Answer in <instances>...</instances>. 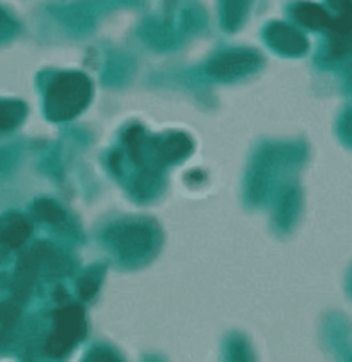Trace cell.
I'll list each match as a JSON object with an SVG mask.
<instances>
[{
	"label": "cell",
	"instance_id": "ba28073f",
	"mask_svg": "<svg viewBox=\"0 0 352 362\" xmlns=\"http://www.w3.org/2000/svg\"><path fill=\"white\" fill-rule=\"evenodd\" d=\"M121 238H123L121 240V250H123V252L130 250L132 245H135V250H144L148 249L149 245V235L144 229L128 228Z\"/></svg>",
	"mask_w": 352,
	"mask_h": 362
},
{
	"label": "cell",
	"instance_id": "30bf717a",
	"mask_svg": "<svg viewBox=\"0 0 352 362\" xmlns=\"http://www.w3.org/2000/svg\"><path fill=\"white\" fill-rule=\"evenodd\" d=\"M38 215L41 218H45V221L50 222L61 221L62 218V211L52 201H41V203H38Z\"/></svg>",
	"mask_w": 352,
	"mask_h": 362
},
{
	"label": "cell",
	"instance_id": "4fadbf2b",
	"mask_svg": "<svg viewBox=\"0 0 352 362\" xmlns=\"http://www.w3.org/2000/svg\"><path fill=\"white\" fill-rule=\"evenodd\" d=\"M348 2H351V0H331V4H333L334 8L344 9L345 13L348 11Z\"/></svg>",
	"mask_w": 352,
	"mask_h": 362
},
{
	"label": "cell",
	"instance_id": "3957f363",
	"mask_svg": "<svg viewBox=\"0 0 352 362\" xmlns=\"http://www.w3.org/2000/svg\"><path fill=\"white\" fill-rule=\"evenodd\" d=\"M254 68V57L249 54H232L217 59L210 66V71L217 76L240 75L242 71Z\"/></svg>",
	"mask_w": 352,
	"mask_h": 362
},
{
	"label": "cell",
	"instance_id": "7c38bea8",
	"mask_svg": "<svg viewBox=\"0 0 352 362\" xmlns=\"http://www.w3.org/2000/svg\"><path fill=\"white\" fill-rule=\"evenodd\" d=\"M96 288H98V283H96V281L89 279V277L82 279V286H80V291H82V297L89 298L93 293H95Z\"/></svg>",
	"mask_w": 352,
	"mask_h": 362
},
{
	"label": "cell",
	"instance_id": "7a4b0ae2",
	"mask_svg": "<svg viewBox=\"0 0 352 362\" xmlns=\"http://www.w3.org/2000/svg\"><path fill=\"white\" fill-rule=\"evenodd\" d=\"M86 332L84 313L79 305H72L57 311L55 315V332L47 343V351L52 357H62L68 354L76 341Z\"/></svg>",
	"mask_w": 352,
	"mask_h": 362
},
{
	"label": "cell",
	"instance_id": "5b68a950",
	"mask_svg": "<svg viewBox=\"0 0 352 362\" xmlns=\"http://www.w3.org/2000/svg\"><path fill=\"white\" fill-rule=\"evenodd\" d=\"M29 231V224L22 217L15 215L4 228L0 229V243L8 247V249H16V247L25 242Z\"/></svg>",
	"mask_w": 352,
	"mask_h": 362
},
{
	"label": "cell",
	"instance_id": "6da1fadb",
	"mask_svg": "<svg viewBox=\"0 0 352 362\" xmlns=\"http://www.w3.org/2000/svg\"><path fill=\"white\" fill-rule=\"evenodd\" d=\"M91 95V86L86 76L79 73L61 75L48 90V116L52 119H68L86 107Z\"/></svg>",
	"mask_w": 352,
	"mask_h": 362
},
{
	"label": "cell",
	"instance_id": "9c48e42d",
	"mask_svg": "<svg viewBox=\"0 0 352 362\" xmlns=\"http://www.w3.org/2000/svg\"><path fill=\"white\" fill-rule=\"evenodd\" d=\"M189 149H191V142L187 141L186 137H174L164 142L160 153H162V156L166 160H176L180 158V156L186 155Z\"/></svg>",
	"mask_w": 352,
	"mask_h": 362
},
{
	"label": "cell",
	"instance_id": "52a82bcc",
	"mask_svg": "<svg viewBox=\"0 0 352 362\" xmlns=\"http://www.w3.org/2000/svg\"><path fill=\"white\" fill-rule=\"evenodd\" d=\"M23 105L16 102H0V130L11 128L22 119Z\"/></svg>",
	"mask_w": 352,
	"mask_h": 362
},
{
	"label": "cell",
	"instance_id": "8fae6325",
	"mask_svg": "<svg viewBox=\"0 0 352 362\" xmlns=\"http://www.w3.org/2000/svg\"><path fill=\"white\" fill-rule=\"evenodd\" d=\"M86 362H121V358L116 357L114 351L106 350V348H96L87 355Z\"/></svg>",
	"mask_w": 352,
	"mask_h": 362
},
{
	"label": "cell",
	"instance_id": "277c9868",
	"mask_svg": "<svg viewBox=\"0 0 352 362\" xmlns=\"http://www.w3.org/2000/svg\"><path fill=\"white\" fill-rule=\"evenodd\" d=\"M267 36L271 37V41H273V45L278 50L287 52V54H301L306 48V41L302 40L301 34L292 30L290 27L274 25L267 33Z\"/></svg>",
	"mask_w": 352,
	"mask_h": 362
},
{
	"label": "cell",
	"instance_id": "8992f818",
	"mask_svg": "<svg viewBox=\"0 0 352 362\" xmlns=\"http://www.w3.org/2000/svg\"><path fill=\"white\" fill-rule=\"evenodd\" d=\"M295 16L299 22L306 27H313V29H322V27H331L333 20L329 18L322 8L315 4H301L295 9Z\"/></svg>",
	"mask_w": 352,
	"mask_h": 362
}]
</instances>
